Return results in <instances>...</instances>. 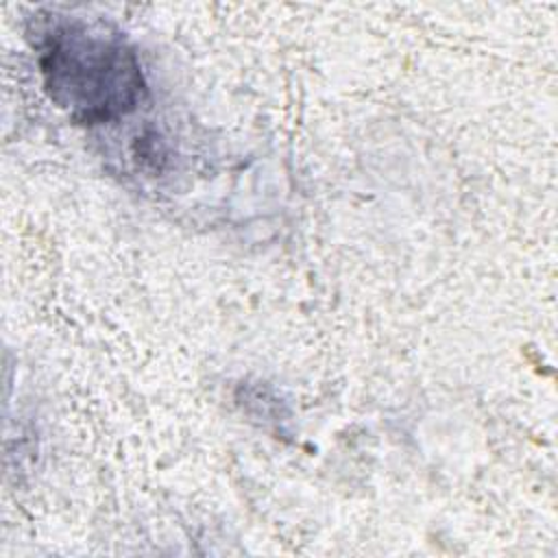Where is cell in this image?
<instances>
[{"mask_svg": "<svg viewBox=\"0 0 558 558\" xmlns=\"http://www.w3.org/2000/svg\"><path fill=\"white\" fill-rule=\"evenodd\" d=\"M33 48L50 100L78 124L116 122L146 98L140 57L100 20L48 13L35 17Z\"/></svg>", "mask_w": 558, "mask_h": 558, "instance_id": "obj_1", "label": "cell"}]
</instances>
